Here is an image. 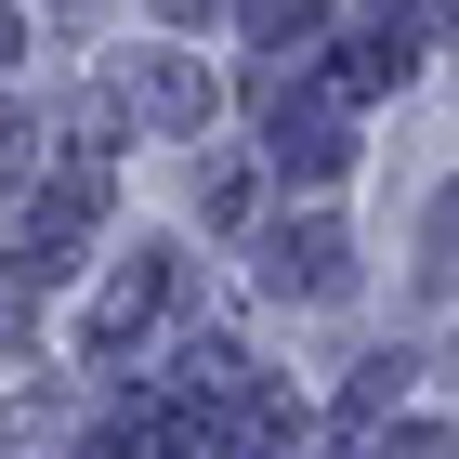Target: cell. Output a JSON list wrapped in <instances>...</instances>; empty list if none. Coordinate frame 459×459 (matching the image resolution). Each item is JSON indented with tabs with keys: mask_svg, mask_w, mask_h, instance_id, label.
<instances>
[{
	"mask_svg": "<svg viewBox=\"0 0 459 459\" xmlns=\"http://www.w3.org/2000/svg\"><path fill=\"white\" fill-rule=\"evenodd\" d=\"M354 263H342V223H289L276 249H263V289H289V302H328Z\"/></svg>",
	"mask_w": 459,
	"mask_h": 459,
	"instance_id": "obj_1",
	"label": "cell"
},
{
	"mask_svg": "<svg viewBox=\"0 0 459 459\" xmlns=\"http://www.w3.org/2000/svg\"><path fill=\"white\" fill-rule=\"evenodd\" d=\"M342 158H354V132H342V118H328V106H302V118H289V92H276V171H289V184H342Z\"/></svg>",
	"mask_w": 459,
	"mask_h": 459,
	"instance_id": "obj_2",
	"label": "cell"
},
{
	"mask_svg": "<svg viewBox=\"0 0 459 459\" xmlns=\"http://www.w3.org/2000/svg\"><path fill=\"white\" fill-rule=\"evenodd\" d=\"M132 106L158 118V132H197V118H211V79H197V66H144V79H132Z\"/></svg>",
	"mask_w": 459,
	"mask_h": 459,
	"instance_id": "obj_3",
	"label": "cell"
},
{
	"mask_svg": "<svg viewBox=\"0 0 459 459\" xmlns=\"http://www.w3.org/2000/svg\"><path fill=\"white\" fill-rule=\"evenodd\" d=\"M394 394H407V354H368V381H354V394H342V420H381Z\"/></svg>",
	"mask_w": 459,
	"mask_h": 459,
	"instance_id": "obj_4",
	"label": "cell"
},
{
	"mask_svg": "<svg viewBox=\"0 0 459 459\" xmlns=\"http://www.w3.org/2000/svg\"><path fill=\"white\" fill-rule=\"evenodd\" d=\"M237 13H249V39H302L316 27V0H237Z\"/></svg>",
	"mask_w": 459,
	"mask_h": 459,
	"instance_id": "obj_5",
	"label": "cell"
},
{
	"mask_svg": "<svg viewBox=\"0 0 459 459\" xmlns=\"http://www.w3.org/2000/svg\"><path fill=\"white\" fill-rule=\"evenodd\" d=\"M433 263H459V184L433 197Z\"/></svg>",
	"mask_w": 459,
	"mask_h": 459,
	"instance_id": "obj_6",
	"label": "cell"
},
{
	"mask_svg": "<svg viewBox=\"0 0 459 459\" xmlns=\"http://www.w3.org/2000/svg\"><path fill=\"white\" fill-rule=\"evenodd\" d=\"M381 459H446V433H394V446Z\"/></svg>",
	"mask_w": 459,
	"mask_h": 459,
	"instance_id": "obj_7",
	"label": "cell"
},
{
	"mask_svg": "<svg viewBox=\"0 0 459 459\" xmlns=\"http://www.w3.org/2000/svg\"><path fill=\"white\" fill-rule=\"evenodd\" d=\"M171 13H211V0H171Z\"/></svg>",
	"mask_w": 459,
	"mask_h": 459,
	"instance_id": "obj_8",
	"label": "cell"
}]
</instances>
